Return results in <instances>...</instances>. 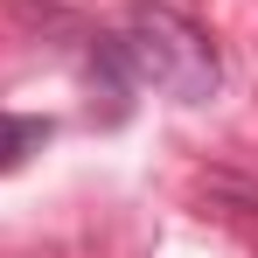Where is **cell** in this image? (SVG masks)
<instances>
[{"label": "cell", "mask_w": 258, "mask_h": 258, "mask_svg": "<svg viewBox=\"0 0 258 258\" xmlns=\"http://www.w3.org/2000/svg\"><path fill=\"white\" fill-rule=\"evenodd\" d=\"M49 140H56V119H28V112H0V174L28 168V161L42 154Z\"/></svg>", "instance_id": "7a4b0ae2"}, {"label": "cell", "mask_w": 258, "mask_h": 258, "mask_svg": "<svg viewBox=\"0 0 258 258\" xmlns=\"http://www.w3.org/2000/svg\"><path fill=\"white\" fill-rule=\"evenodd\" d=\"M112 42H119V63L133 70V84L161 91L174 105H210L223 84V56H216L210 28L188 21L168 0H126Z\"/></svg>", "instance_id": "6da1fadb"}]
</instances>
